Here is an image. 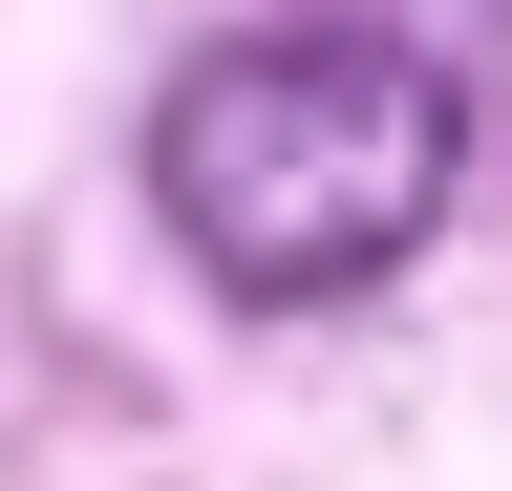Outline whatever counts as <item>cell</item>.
<instances>
[{
    "mask_svg": "<svg viewBox=\"0 0 512 491\" xmlns=\"http://www.w3.org/2000/svg\"><path fill=\"white\" fill-rule=\"evenodd\" d=\"M150 193H171V235H192L214 299L299 321V299H363V278H406L448 235L470 107H448V65H406L363 22H235L150 107Z\"/></svg>",
    "mask_w": 512,
    "mask_h": 491,
    "instance_id": "obj_1",
    "label": "cell"
}]
</instances>
